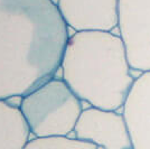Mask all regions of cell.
Segmentation results:
<instances>
[{
	"label": "cell",
	"mask_w": 150,
	"mask_h": 149,
	"mask_svg": "<svg viewBox=\"0 0 150 149\" xmlns=\"http://www.w3.org/2000/svg\"><path fill=\"white\" fill-rule=\"evenodd\" d=\"M73 133L101 149H133L125 117L118 111L88 108L82 111Z\"/></svg>",
	"instance_id": "5"
},
{
	"label": "cell",
	"mask_w": 150,
	"mask_h": 149,
	"mask_svg": "<svg viewBox=\"0 0 150 149\" xmlns=\"http://www.w3.org/2000/svg\"><path fill=\"white\" fill-rule=\"evenodd\" d=\"M30 130L19 106L0 100V149H24Z\"/></svg>",
	"instance_id": "8"
},
{
	"label": "cell",
	"mask_w": 150,
	"mask_h": 149,
	"mask_svg": "<svg viewBox=\"0 0 150 149\" xmlns=\"http://www.w3.org/2000/svg\"><path fill=\"white\" fill-rule=\"evenodd\" d=\"M24 149H101L93 143L71 137H50L30 139Z\"/></svg>",
	"instance_id": "9"
},
{
	"label": "cell",
	"mask_w": 150,
	"mask_h": 149,
	"mask_svg": "<svg viewBox=\"0 0 150 149\" xmlns=\"http://www.w3.org/2000/svg\"><path fill=\"white\" fill-rule=\"evenodd\" d=\"M133 149H150V71L134 79L122 106Z\"/></svg>",
	"instance_id": "7"
},
{
	"label": "cell",
	"mask_w": 150,
	"mask_h": 149,
	"mask_svg": "<svg viewBox=\"0 0 150 149\" xmlns=\"http://www.w3.org/2000/svg\"><path fill=\"white\" fill-rule=\"evenodd\" d=\"M63 80L91 106L117 111L134 82L125 44L111 31H81L69 37L63 55Z\"/></svg>",
	"instance_id": "2"
},
{
	"label": "cell",
	"mask_w": 150,
	"mask_h": 149,
	"mask_svg": "<svg viewBox=\"0 0 150 149\" xmlns=\"http://www.w3.org/2000/svg\"><path fill=\"white\" fill-rule=\"evenodd\" d=\"M67 27L81 31H112L119 24V0H58Z\"/></svg>",
	"instance_id": "6"
},
{
	"label": "cell",
	"mask_w": 150,
	"mask_h": 149,
	"mask_svg": "<svg viewBox=\"0 0 150 149\" xmlns=\"http://www.w3.org/2000/svg\"><path fill=\"white\" fill-rule=\"evenodd\" d=\"M69 39L52 0H0V100L53 79Z\"/></svg>",
	"instance_id": "1"
},
{
	"label": "cell",
	"mask_w": 150,
	"mask_h": 149,
	"mask_svg": "<svg viewBox=\"0 0 150 149\" xmlns=\"http://www.w3.org/2000/svg\"><path fill=\"white\" fill-rule=\"evenodd\" d=\"M19 109L36 138L69 137L83 111L82 100L54 77L23 96Z\"/></svg>",
	"instance_id": "3"
},
{
	"label": "cell",
	"mask_w": 150,
	"mask_h": 149,
	"mask_svg": "<svg viewBox=\"0 0 150 149\" xmlns=\"http://www.w3.org/2000/svg\"><path fill=\"white\" fill-rule=\"evenodd\" d=\"M118 28L132 70L150 71V0H119Z\"/></svg>",
	"instance_id": "4"
}]
</instances>
